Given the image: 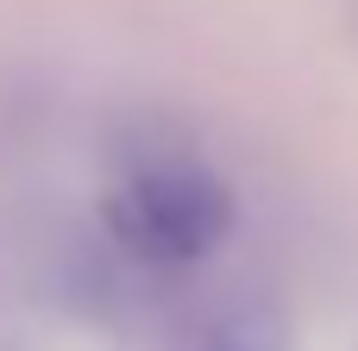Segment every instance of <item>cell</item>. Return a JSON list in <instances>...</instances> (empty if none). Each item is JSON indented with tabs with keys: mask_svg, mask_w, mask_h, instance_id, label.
<instances>
[{
	"mask_svg": "<svg viewBox=\"0 0 358 351\" xmlns=\"http://www.w3.org/2000/svg\"><path fill=\"white\" fill-rule=\"evenodd\" d=\"M233 226V201L201 170H138L107 195V232L145 264H189Z\"/></svg>",
	"mask_w": 358,
	"mask_h": 351,
	"instance_id": "6da1fadb",
	"label": "cell"
}]
</instances>
